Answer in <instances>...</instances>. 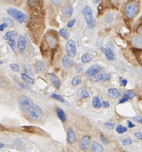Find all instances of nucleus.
<instances>
[{
  "mask_svg": "<svg viewBox=\"0 0 142 152\" xmlns=\"http://www.w3.org/2000/svg\"><path fill=\"white\" fill-rule=\"evenodd\" d=\"M141 10V0H127L123 8V17L126 24H131L140 14Z\"/></svg>",
  "mask_w": 142,
  "mask_h": 152,
  "instance_id": "obj_1",
  "label": "nucleus"
},
{
  "mask_svg": "<svg viewBox=\"0 0 142 152\" xmlns=\"http://www.w3.org/2000/svg\"><path fill=\"white\" fill-rule=\"evenodd\" d=\"M57 44V39L54 36L52 35H47L45 39L44 43L42 44L41 47V52L45 53L46 51L48 50L49 48H51V51L53 52L56 48Z\"/></svg>",
  "mask_w": 142,
  "mask_h": 152,
  "instance_id": "obj_2",
  "label": "nucleus"
},
{
  "mask_svg": "<svg viewBox=\"0 0 142 152\" xmlns=\"http://www.w3.org/2000/svg\"><path fill=\"white\" fill-rule=\"evenodd\" d=\"M29 117L34 121L40 120L43 117L44 113L41 109L36 105H33L27 111Z\"/></svg>",
  "mask_w": 142,
  "mask_h": 152,
  "instance_id": "obj_3",
  "label": "nucleus"
},
{
  "mask_svg": "<svg viewBox=\"0 0 142 152\" xmlns=\"http://www.w3.org/2000/svg\"><path fill=\"white\" fill-rule=\"evenodd\" d=\"M8 15L13 17L17 22L22 24L26 19V15L21 11L13 8H9L7 10Z\"/></svg>",
  "mask_w": 142,
  "mask_h": 152,
  "instance_id": "obj_4",
  "label": "nucleus"
},
{
  "mask_svg": "<svg viewBox=\"0 0 142 152\" xmlns=\"http://www.w3.org/2000/svg\"><path fill=\"white\" fill-rule=\"evenodd\" d=\"M82 14L85 16V19L88 27L90 29L94 28L95 25V21L93 16V11L91 8L86 5L82 10Z\"/></svg>",
  "mask_w": 142,
  "mask_h": 152,
  "instance_id": "obj_5",
  "label": "nucleus"
},
{
  "mask_svg": "<svg viewBox=\"0 0 142 152\" xmlns=\"http://www.w3.org/2000/svg\"><path fill=\"white\" fill-rule=\"evenodd\" d=\"M18 104L22 111L27 112L34 105L31 99L26 95H22L18 99Z\"/></svg>",
  "mask_w": 142,
  "mask_h": 152,
  "instance_id": "obj_6",
  "label": "nucleus"
},
{
  "mask_svg": "<svg viewBox=\"0 0 142 152\" xmlns=\"http://www.w3.org/2000/svg\"><path fill=\"white\" fill-rule=\"evenodd\" d=\"M65 51L67 55L74 57L77 54V48L75 41L72 39L68 40L65 45Z\"/></svg>",
  "mask_w": 142,
  "mask_h": 152,
  "instance_id": "obj_7",
  "label": "nucleus"
},
{
  "mask_svg": "<svg viewBox=\"0 0 142 152\" xmlns=\"http://www.w3.org/2000/svg\"><path fill=\"white\" fill-rule=\"evenodd\" d=\"M102 68L99 65H93L91 66L87 70L86 75L88 77H91L99 72L101 70Z\"/></svg>",
  "mask_w": 142,
  "mask_h": 152,
  "instance_id": "obj_8",
  "label": "nucleus"
},
{
  "mask_svg": "<svg viewBox=\"0 0 142 152\" xmlns=\"http://www.w3.org/2000/svg\"><path fill=\"white\" fill-rule=\"evenodd\" d=\"M90 138L88 136H86L82 138L80 144V147L84 151H87L88 150L89 146Z\"/></svg>",
  "mask_w": 142,
  "mask_h": 152,
  "instance_id": "obj_9",
  "label": "nucleus"
},
{
  "mask_svg": "<svg viewBox=\"0 0 142 152\" xmlns=\"http://www.w3.org/2000/svg\"><path fill=\"white\" fill-rule=\"evenodd\" d=\"M74 60L71 57L68 55H65L62 59L63 65L65 68H70L72 66Z\"/></svg>",
  "mask_w": 142,
  "mask_h": 152,
  "instance_id": "obj_10",
  "label": "nucleus"
},
{
  "mask_svg": "<svg viewBox=\"0 0 142 152\" xmlns=\"http://www.w3.org/2000/svg\"><path fill=\"white\" fill-rule=\"evenodd\" d=\"M135 26L136 34L142 37V16H140L135 22Z\"/></svg>",
  "mask_w": 142,
  "mask_h": 152,
  "instance_id": "obj_11",
  "label": "nucleus"
},
{
  "mask_svg": "<svg viewBox=\"0 0 142 152\" xmlns=\"http://www.w3.org/2000/svg\"><path fill=\"white\" fill-rule=\"evenodd\" d=\"M131 41L133 45L139 48H142V37L133 36L131 37Z\"/></svg>",
  "mask_w": 142,
  "mask_h": 152,
  "instance_id": "obj_12",
  "label": "nucleus"
},
{
  "mask_svg": "<svg viewBox=\"0 0 142 152\" xmlns=\"http://www.w3.org/2000/svg\"><path fill=\"white\" fill-rule=\"evenodd\" d=\"M17 47L21 50H24L26 47V41L24 36L20 34L18 37L17 41Z\"/></svg>",
  "mask_w": 142,
  "mask_h": 152,
  "instance_id": "obj_13",
  "label": "nucleus"
},
{
  "mask_svg": "<svg viewBox=\"0 0 142 152\" xmlns=\"http://www.w3.org/2000/svg\"><path fill=\"white\" fill-rule=\"evenodd\" d=\"M101 50L106 55V58L109 60H113L115 54L113 51L109 48H104L102 47Z\"/></svg>",
  "mask_w": 142,
  "mask_h": 152,
  "instance_id": "obj_14",
  "label": "nucleus"
},
{
  "mask_svg": "<svg viewBox=\"0 0 142 152\" xmlns=\"http://www.w3.org/2000/svg\"><path fill=\"white\" fill-rule=\"evenodd\" d=\"M92 152H103L104 148L101 145L95 141H92L91 144Z\"/></svg>",
  "mask_w": 142,
  "mask_h": 152,
  "instance_id": "obj_15",
  "label": "nucleus"
},
{
  "mask_svg": "<svg viewBox=\"0 0 142 152\" xmlns=\"http://www.w3.org/2000/svg\"><path fill=\"white\" fill-rule=\"evenodd\" d=\"M50 77L52 84L55 86L56 88L58 89L60 84V81L59 78L54 73H50Z\"/></svg>",
  "mask_w": 142,
  "mask_h": 152,
  "instance_id": "obj_16",
  "label": "nucleus"
},
{
  "mask_svg": "<svg viewBox=\"0 0 142 152\" xmlns=\"http://www.w3.org/2000/svg\"><path fill=\"white\" fill-rule=\"evenodd\" d=\"M108 96L112 99H116L120 97L121 94L118 89L115 88L110 89L108 91Z\"/></svg>",
  "mask_w": 142,
  "mask_h": 152,
  "instance_id": "obj_17",
  "label": "nucleus"
},
{
  "mask_svg": "<svg viewBox=\"0 0 142 152\" xmlns=\"http://www.w3.org/2000/svg\"><path fill=\"white\" fill-rule=\"evenodd\" d=\"M62 12L65 17H70L71 16L73 12L72 7L70 5H65L62 8Z\"/></svg>",
  "mask_w": 142,
  "mask_h": 152,
  "instance_id": "obj_18",
  "label": "nucleus"
},
{
  "mask_svg": "<svg viewBox=\"0 0 142 152\" xmlns=\"http://www.w3.org/2000/svg\"><path fill=\"white\" fill-rule=\"evenodd\" d=\"M17 32L14 30H12L8 32L5 34L3 38L4 39L7 41H9L10 40H14L15 38L17 36Z\"/></svg>",
  "mask_w": 142,
  "mask_h": 152,
  "instance_id": "obj_19",
  "label": "nucleus"
},
{
  "mask_svg": "<svg viewBox=\"0 0 142 152\" xmlns=\"http://www.w3.org/2000/svg\"><path fill=\"white\" fill-rule=\"evenodd\" d=\"M68 142L70 144H73L76 141V138L75 133L71 129H68L67 131Z\"/></svg>",
  "mask_w": 142,
  "mask_h": 152,
  "instance_id": "obj_20",
  "label": "nucleus"
},
{
  "mask_svg": "<svg viewBox=\"0 0 142 152\" xmlns=\"http://www.w3.org/2000/svg\"><path fill=\"white\" fill-rule=\"evenodd\" d=\"M77 96L80 98L86 99L89 97V94L84 88H80L77 92Z\"/></svg>",
  "mask_w": 142,
  "mask_h": 152,
  "instance_id": "obj_21",
  "label": "nucleus"
},
{
  "mask_svg": "<svg viewBox=\"0 0 142 152\" xmlns=\"http://www.w3.org/2000/svg\"><path fill=\"white\" fill-rule=\"evenodd\" d=\"M92 105L94 108L96 109H99L101 108L102 104H101L100 100L98 97L97 96L94 97L92 100Z\"/></svg>",
  "mask_w": 142,
  "mask_h": 152,
  "instance_id": "obj_22",
  "label": "nucleus"
},
{
  "mask_svg": "<svg viewBox=\"0 0 142 152\" xmlns=\"http://www.w3.org/2000/svg\"><path fill=\"white\" fill-rule=\"evenodd\" d=\"M94 58V56L90 53H86L82 56V61L84 63H87L90 61Z\"/></svg>",
  "mask_w": 142,
  "mask_h": 152,
  "instance_id": "obj_23",
  "label": "nucleus"
},
{
  "mask_svg": "<svg viewBox=\"0 0 142 152\" xmlns=\"http://www.w3.org/2000/svg\"><path fill=\"white\" fill-rule=\"evenodd\" d=\"M56 112L58 117L63 122H65L66 121V117L64 111L62 109L58 108L56 109Z\"/></svg>",
  "mask_w": 142,
  "mask_h": 152,
  "instance_id": "obj_24",
  "label": "nucleus"
},
{
  "mask_svg": "<svg viewBox=\"0 0 142 152\" xmlns=\"http://www.w3.org/2000/svg\"><path fill=\"white\" fill-rule=\"evenodd\" d=\"M59 34L63 38L68 39L69 36V33L67 30L65 29H62L58 32Z\"/></svg>",
  "mask_w": 142,
  "mask_h": 152,
  "instance_id": "obj_25",
  "label": "nucleus"
},
{
  "mask_svg": "<svg viewBox=\"0 0 142 152\" xmlns=\"http://www.w3.org/2000/svg\"><path fill=\"white\" fill-rule=\"evenodd\" d=\"M22 79L25 81L26 82H27V83L30 84H34V79L30 77H29V76L27 75L26 74H22Z\"/></svg>",
  "mask_w": 142,
  "mask_h": 152,
  "instance_id": "obj_26",
  "label": "nucleus"
},
{
  "mask_svg": "<svg viewBox=\"0 0 142 152\" xmlns=\"http://www.w3.org/2000/svg\"><path fill=\"white\" fill-rule=\"evenodd\" d=\"M114 18L113 15L111 13H107L105 15L104 17V21L107 23H110L113 22Z\"/></svg>",
  "mask_w": 142,
  "mask_h": 152,
  "instance_id": "obj_27",
  "label": "nucleus"
},
{
  "mask_svg": "<svg viewBox=\"0 0 142 152\" xmlns=\"http://www.w3.org/2000/svg\"><path fill=\"white\" fill-rule=\"evenodd\" d=\"M128 130L127 128L125 127H123V126L119 125L116 128V131L119 134H122L127 132Z\"/></svg>",
  "mask_w": 142,
  "mask_h": 152,
  "instance_id": "obj_28",
  "label": "nucleus"
},
{
  "mask_svg": "<svg viewBox=\"0 0 142 152\" xmlns=\"http://www.w3.org/2000/svg\"><path fill=\"white\" fill-rule=\"evenodd\" d=\"M35 68L37 71H39V72L43 70V63L41 61H39V62H37L35 65Z\"/></svg>",
  "mask_w": 142,
  "mask_h": 152,
  "instance_id": "obj_29",
  "label": "nucleus"
},
{
  "mask_svg": "<svg viewBox=\"0 0 142 152\" xmlns=\"http://www.w3.org/2000/svg\"><path fill=\"white\" fill-rule=\"evenodd\" d=\"M102 74H100L98 75H94V76L91 77L90 78V80L92 82H96L102 80Z\"/></svg>",
  "mask_w": 142,
  "mask_h": 152,
  "instance_id": "obj_30",
  "label": "nucleus"
},
{
  "mask_svg": "<svg viewBox=\"0 0 142 152\" xmlns=\"http://www.w3.org/2000/svg\"><path fill=\"white\" fill-rule=\"evenodd\" d=\"M81 82V79L78 77H76L73 78L72 81V84L74 86H77Z\"/></svg>",
  "mask_w": 142,
  "mask_h": 152,
  "instance_id": "obj_31",
  "label": "nucleus"
},
{
  "mask_svg": "<svg viewBox=\"0 0 142 152\" xmlns=\"http://www.w3.org/2000/svg\"><path fill=\"white\" fill-rule=\"evenodd\" d=\"M51 97H53V98L55 99L56 100H58V101L64 102V99H63V97H62L60 95L56 94H53L51 95Z\"/></svg>",
  "mask_w": 142,
  "mask_h": 152,
  "instance_id": "obj_32",
  "label": "nucleus"
},
{
  "mask_svg": "<svg viewBox=\"0 0 142 152\" xmlns=\"http://www.w3.org/2000/svg\"><path fill=\"white\" fill-rule=\"evenodd\" d=\"M28 4L30 7H35L38 4L39 0H27Z\"/></svg>",
  "mask_w": 142,
  "mask_h": 152,
  "instance_id": "obj_33",
  "label": "nucleus"
},
{
  "mask_svg": "<svg viewBox=\"0 0 142 152\" xmlns=\"http://www.w3.org/2000/svg\"><path fill=\"white\" fill-rule=\"evenodd\" d=\"M3 20L5 21V22L7 24L8 26L10 27H12L14 26L13 22L12 20L10 19L9 18H3Z\"/></svg>",
  "mask_w": 142,
  "mask_h": 152,
  "instance_id": "obj_34",
  "label": "nucleus"
},
{
  "mask_svg": "<svg viewBox=\"0 0 142 152\" xmlns=\"http://www.w3.org/2000/svg\"><path fill=\"white\" fill-rule=\"evenodd\" d=\"M104 126L106 129H108L109 130H112L114 129L115 124L111 122H106L104 123Z\"/></svg>",
  "mask_w": 142,
  "mask_h": 152,
  "instance_id": "obj_35",
  "label": "nucleus"
},
{
  "mask_svg": "<svg viewBox=\"0 0 142 152\" xmlns=\"http://www.w3.org/2000/svg\"><path fill=\"white\" fill-rule=\"evenodd\" d=\"M132 143V140L130 138H127L122 141V144L124 145H130Z\"/></svg>",
  "mask_w": 142,
  "mask_h": 152,
  "instance_id": "obj_36",
  "label": "nucleus"
},
{
  "mask_svg": "<svg viewBox=\"0 0 142 152\" xmlns=\"http://www.w3.org/2000/svg\"><path fill=\"white\" fill-rule=\"evenodd\" d=\"M8 44L10 45L13 50L14 52L16 51V46H15V42L14 40H10L8 41Z\"/></svg>",
  "mask_w": 142,
  "mask_h": 152,
  "instance_id": "obj_37",
  "label": "nucleus"
},
{
  "mask_svg": "<svg viewBox=\"0 0 142 152\" xmlns=\"http://www.w3.org/2000/svg\"><path fill=\"white\" fill-rule=\"evenodd\" d=\"M10 67L11 69L14 72H17L19 70V66L16 64H11Z\"/></svg>",
  "mask_w": 142,
  "mask_h": 152,
  "instance_id": "obj_38",
  "label": "nucleus"
},
{
  "mask_svg": "<svg viewBox=\"0 0 142 152\" xmlns=\"http://www.w3.org/2000/svg\"><path fill=\"white\" fill-rule=\"evenodd\" d=\"M124 96L125 97H127L128 98L132 99L133 98L135 97V94L132 92H128L125 94Z\"/></svg>",
  "mask_w": 142,
  "mask_h": 152,
  "instance_id": "obj_39",
  "label": "nucleus"
},
{
  "mask_svg": "<svg viewBox=\"0 0 142 152\" xmlns=\"http://www.w3.org/2000/svg\"><path fill=\"white\" fill-rule=\"evenodd\" d=\"M111 79V75L107 73L102 74V80L103 81H106Z\"/></svg>",
  "mask_w": 142,
  "mask_h": 152,
  "instance_id": "obj_40",
  "label": "nucleus"
},
{
  "mask_svg": "<svg viewBox=\"0 0 142 152\" xmlns=\"http://www.w3.org/2000/svg\"><path fill=\"white\" fill-rule=\"evenodd\" d=\"M51 2L55 6H59L62 4V0H51Z\"/></svg>",
  "mask_w": 142,
  "mask_h": 152,
  "instance_id": "obj_41",
  "label": "nucleus"
},
{
  "mask_svg": "<svg viewBox=\"0 0 142 152\" xmlns=\"http://www.w3.org/2000/svg\"><path fill=\"white\" fill-rule=\"evenodd\" d=\"M76 22V20L75 19H72L70 20L69 22L67 24V27L68 28H71L75 24V23Z\"/></svg>",
  "mask_w": 142,
  "mask_h": 152,
  "instance_id": "obj_42",
  "label": "nucleus"
},
{
  "mask_svg": "<svg viewBox=\"0 0 142 152\" xmlns=\"http://www.w3.org/2000/svg\"><path fill=\"white\" fill-rule=\"evenodd\" d=\"M6 86V83L4 80L0 77V87H5Z\"/></svg>",
  "mask_w": 142,
  "mask_h": 152,
  "instance_id": "obj_43",
  "label": "nucleus"
},
{
  "mask_svg": "<svg viewBox=\"0 0 142 152\" xmlns=\"http://www.w3.org/2000/svg\"><path fill=\"white\" fill-rule=\"evenodd\" d=\"M133 119L135 121L139 122V123L142 124V117L140 116H135L134 117H133Z\"/></svg>",
  "mask_w": 142,
  "mask_h": 152,
  "instance_id": "obj_44",
  "label": "nucleus"
},
{
  "mask_svg": "<svg viewBox=\"0 0 142 152\" xmlns=\"http://www.w3.org/2000/svg\"><path fill=\"white\" fill-rule=\"evenodd\" d=\"M8 26L7 24L5 22L0 24V31H3L5 28Z\"/></svg>",
  "mask_w": 142,
  "mask_h": 152,
  "instance_id": "obj_45",
  "label": "nucleus"
},
{
  "mask_svg": "<svg viewBox=\"0 0 142 152\" xmlns=\"http://www.w3.org/2000/svg\"><path fill=\"white\" fill-rule=\"evenodd\" d=\"M135 137L139 139H142V132H138L135 133Z\"/></svg>",
  "mask_w": 142,
  "mask_h": 152,
  "instance_id": "obj_46",
  "label": "nucleus"
},
{
  "mask_svg": "<svg viewBox=\"0 0 142 152\" xmlns=\"http://www.w3.org/2000/svg\"><path fill=\"white\" fill-rule=\"evenodd\" d=\"M102 105L104 108H108L110 106V104L108 101H103L102 102Z\"/></svg>",
  "mask_w": 142,
  "mask_h": 152,
  "instance_id": "obj_47",
  "label": "nucleus"
},
{
  "mask_svg": "<svg viewBox=\"0 0 142 152\" xmlns=\"http://www.w3.org/2000/svg\"><path fill=\"white\" fill-rule=\"evenodd\" d=\"M128 99H129V98H128L127 97H123V98H122V99L120 100L119 102L120 103H124V102H125L126 101H128Z\"/></svg>",
  "mask_w": 142,
  "mask_h": 152,
  "instance_id": "obj_48",
  "label": "nucleus"
},
{
  "mask_svg": "<svg viewBox=\"0 0 142 152\" xmlns=\"http://www.w3.org/2000/svg\"><path fill=\"white\" fill-rule=\"evenodd\" d=\"M128 127H129V128H133V127H135V125L134 124H132V123L130 121H128Z\"/></svg>",
  "mask_w": 142,
  "mask_h": 152,
  "instance_id": "obj_49",
  "label": "nucleus"
},
{
  "mask_svg": "<svg viewBox=\"0 0 142 152\" xmlns=\"http://www.w3.org/2000/svg\"><path fill=\"white\" fill-rule=\"evenodd\" d=\"M101 138V140L102 141V142H103V143H104V144L106 145V144H107L108 143V140H107V139H106V138H104V137L102 136Z\"/></svg>",
  "mask_w": 142,
  "mask_h": 152,
  "instance_id": "obj_50",
  "label": "nucleus"
},
{
  "mask_svg": "<svg viewBox=\"0 0 142 152\" xmlns=\"http://www.w3.org/2000/svg\"><path fill=\"white\" fill-rule=\"evenodd\" d=\"M98 12L99 13V14L102 15L103 13V8H102V6H101V5H99V7H98Z\"/></svg>",
  "mask_w": 142,
  "mask_h": 152,
  "instance_id": "obj_51",
  "label": "nucleus"
},
{
  "mask_svg": "<svg viewBox=\"0 0 142 152\" xmlns=\"http://www.w3.org/2000/svg\"><path fill=\"white\" fill-rule=\"evenodd\" d=\"M121 84H122V85L124 86H126V84H127V81L124 79V80H120Z\"/></svg>",
  "mask_w": 142,
  "mask_h": 152,
  "instance_id": "obj_52",
  "label": "nucleus"
},
{
  "mask_svg": "<svg viewBox=\"0 0 142 152\" xmlns=\"http://www.w3.org/2000/svg\"><path fill=\"white\" fill-rule=\"evenodd\" d=\"M4 145H4V144L0 143V148H2L4 146Z\"/></svg>",
  "mask_w": 142,
  "mask_h": 152,
  "instance_id": "obj_53",
  "label": "nucleus"
},
{
  "mask_svg": "<svg viewBox=\"0 0 142 152\" xmlns=\"http://www.w3.org/2000/svg\"><path fill=\"white\" fill-rule=\"evenodd\" d=\"M116 3H118L119 1H120V0H113Z\"/></svg>",
  "mask_w": 142,
  "mask_h": 152,
  "instance_id": "obj_54",
  "label": "nucleus"
},
{
  "mask_svg": "<svg viewBox=\"0 0 142 152\" xmlns=\"http://www.w3.org/2000/svg\"><path fill=\"white\" fill-rule=\"evenodd\" d=\"M94 2H95V3L97 4V3H98L99 2V0H95Z\"/></svg>",
  "mask_w": 142,
  "mask_h": 152,
  "instance_id": "obj_55",
  "label": "nucleus"
},
{
  "mask_svg": "<svg viewBox=\"0 0 142 152\" xmlns=\"http://www.w3.org/2000/svg\"><path fill=\"white\" fill-rule=\"evenodd\" d=\"M6 1H10V2H13V1H14L15 0H5Z\"/></svg>",
  "mask_w": 142,
  "mask_h": 152,
  "instance_id": "obj_56",
  "label": "nucleus"
},
{
  "mask_svg": "<svg viewBox=\"0 0 142 152\" xmlns=\"http://www.w3.org/2000/svg\"><path fill=\"white\" fill-rule=\"evenodd\" d=\"M141 0V1H142V0Z\"/></svg>",
  "mask_w": 142,
  "mask_h": 152,
  "instance_id": "obj_57",
  "label": "nucleus"
},
{
  "mask_svg": "<svg viewBox=\"0 0 142 152\" xmlns=\"http://www.w3.org/2000/svg\"></svg>",
  "mask_w": 142,
  "mask_h": 152,
  "instance_id": "obj_58",
  "label": "nucleus"
}]
</instances>
